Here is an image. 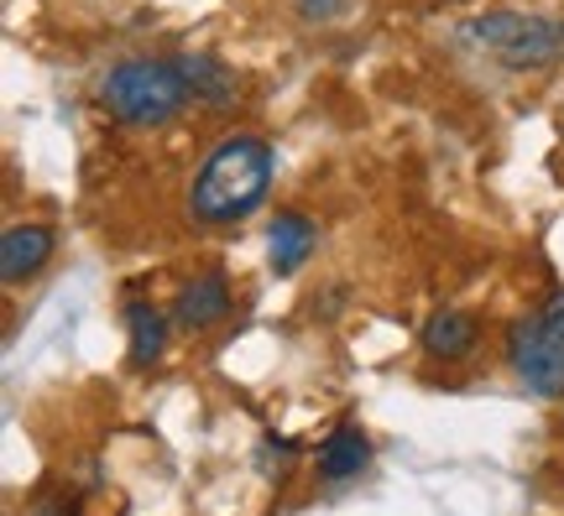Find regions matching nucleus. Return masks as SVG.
Wrapping results in <instances>:
<instances>
[{"mask_svg": "<svg viewBox=\"0 0 564 516\" xmlns=\"http://www.w3.org/2000/svg\"><path fill=\"white\" fill-rule=\"evenodd\" d=\"M267 183H272V152L257 136H230L220 141L199 178L188 188V215L199 224H236L262 204Z\"/></svg>", "mask_w": 564, "mask_h": 516, "instance_id": "f257e3e1", "label": "nucleus"}, {"mask_svg": "<svg viewBox=\"0 0 564 516\" xmlns=\"http://www.w3.org/2000/svg\"><path fill=\"white\" fill-rule=\"evenodd\" d=\"M188 89H183L178 63L162 58H126L100 79V105L126 125H167L183 110Z\"/></svg>", "mask_w": 564, "mask_h": 516, "instance_id": "f03ea898", "label": "nucleus"}, {"mask_svg": "<svg viewBox=\"0 0 564 516\" xmlns=\"http://www.w3.org/2000/svg\"><path fill=\"white\" fill-rule=\"evenodd\" d=\"M470 42H481L486 53L507 68H549L564 58V21L528 17V11H486L470 26Z\"/></svg>", "mask_w": 564, "mask_h": 516, "instance_id": "7ed1b4c3", "label": "nucleus"}, {"mask_svg": "<svg viewBox=\"0 0 564 516\" xmlns=\"http://www.w3.org/2000/svg\"><path fill=\"white\" fill-rule=\"evenodd\" d=\"M507 365L539 397H560L564 392V339L544 318H518L507 329Z\"/></svg>", "mask_w": 564, "mask_h": 516, "instance_id": "20e7f679", "label": "nucleus"}, {"mask_svg": "<svg viewBox=\"0 0 564 516\" xmlns=\"http://www.w3.org/2000/svg\"><path fill=\"white\" fill-rule=\"evenodd\" d=\"M178 74H183V89H188V100H199L204 110H230V105L241 100L236 89V74L225 68L215 53H178Z\"/></svg>", "mask_w": 564, "mask_h": 516, "instance_id": "39448f33", "label": "nucleus"}, {"mask_svg": "<svg viewBox=\"0 0 564 516\" xmlns=\"http://www.w3.org/2000/svg\"><path fill=\"white\" fill-rule=\"evenodd\" d=\"M53 230L47 224H11L6 235H0V277L11 282H26V277H37L42 266L53 261Z\"/></svg>", "mask_w": 564, "mask_h": 516, "instance_id": "423d86ee", "label": "nucleus"}, {"mask_svg": "<svg viewBox=\"0 0 564 516\" xmlns=\"http://www.w3.org/2000/svg\"><path fill=\"white\" fill-rule=\"evenodd\" d=\"M267 256H272V272L278 277H293L303 261L314 256V224L303 215H278L272 219V230H267Z\"/></svg>", "mask_w": 564, "mask_h": 516, "instance_id": "0eeeda50", "label": "nucleus"}, {"mask_svg": "<svg viewBox=\"0 0 564 516\" xmlns=\"http://www.w3.org/2000/svg\"><path fill=\"white\" fill-rule=\"evenodd\" d=\"M230 314V287H225L220 272H204L178 293V323L183 329H209Z\"/></svg>", "mask_w": 564, "mask_h": 516, "instance_id": "6e6552de", "label": "nucleus"}, {"mask_svg": "<svg viewBox=\"0 0 564 516\" xmlns=\"http://www.w3.org/2000/svg\"><path fill=\"white\" fill-rule=\"evenodd\" d=\"M476 318L460 314V308H444V314L429 318V329H423V350L434 360H465L476 350Z\"/></svg>", "mask_w": 564, "mask_h": 516, "instance_id": "1a4fd4ad", "label": "nucleus"}, {"mask_svg": "<svg viewBox=\"0 0 564 516\" xmlns=\"http://www.w3.org/2000/svg\"><path fill=\"white\" fill-rule=\"evenodd\" d=\"M366 459H371L366 438L356 433V428H335L319 449V470H324V480H350L366 470Z\"/></svg>", "mask_w": 564, "mask_h": 516, "instance_id": "9d476101", "label": "nucleus"}, {"mask_svg": "<svg viewBox=\"0 0 564 516\" xmlns=\"http://www.w3.org/2000/svg\"><path fill=\"white\" fill-rule=\"evenodd\" d=\"M126 323H131V360H137V365L162 360V344H167V318H162L152 303H131V308H126Z\"/></svg>", "mask_w": 564, "mask_h": 516, "instance_id": "9b49d317", "label": "nucleus"}, {"mask_svg": "<svg viewBox=\"0 0 564 516\" xmlns=\"http://www.w3.org/2000/svg\"><path fill=\"white\" fill-rule=\"evenodd\" d=\"M539 318H544L549 329H554V334L564 339V293H554V298H549V308H544V314H539Z\"/></svg>", "mask_w": 564, "mask_h": 516, "instance_id": "f8f14e48", "label": "nucleus"}, {"mask_svg": "<svg viewBox=\"0 0 564 516\" xmlns=\"http://www.w3.org/2000/svg\"><path fill=\"white\" fill-rule=\"evenodd\" d=\"M329 6H335V0H299V17L303 21H324V17H335Z\"/></svg>", "mask_w": 564, "mask_h": 516, "instance_id": "ddd939ff", "label": "nucleus"}, {"mask_svg": "<svg viewBox=\"0 0 564 516\" xmlns=\"http://www.w3.org/2000/svg\"><path fill=\"white\" fill-rule=\"evenodd\" d=\"M26 516H74V512H68L63 501H32V506H26Z\"/></svg>", "mask_w": 564, "mask_h": 516, "instance_id": "4468645a", "label": "nucleus"}]
</instances>
